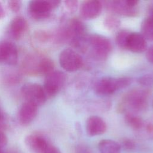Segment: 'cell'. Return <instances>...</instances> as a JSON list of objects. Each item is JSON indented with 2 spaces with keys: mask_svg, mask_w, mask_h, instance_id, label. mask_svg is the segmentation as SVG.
<instances>
[{
  "mask_svg": "<svg viewBox=\"0 0 153 153\" xmlns=\"http://www.w3.org/2000/svg\"><path fill=\"white\" fill-rule=\"evenodd\" d=\"M54 71L53 61L39 54H27L23 59L20 71L27 75L36 76L44 75L45 76Z\"/></svg>",
  "mask_w": 153,
  "mask_h": 153,
  "instance_id": "cell-1",
  "label": "cell"
},
{
  "mask_svg": "<svg viewBox=\"0 0 153 153\" xmlns=\"http://www.w3.org/2000/svg\"><path fill=\"white\" fill-rule=\"evenodd\" d=\"M131 82L132 79L130 77L114 78L104 76L96 82L94 90L97 95L103 96H109L120 89L127 87Z\"/></svg>",
  "mask_w": 153,
  "mask_h": 153,
  "instance_id": "cell-2",
  "label": "cell"
},
{
  "mask_svg": "<svg viewBox=\"0 0 153 153\" xmlns=\"http://www.w3.org/2000/svg\"><path fill=\"white\" fill-rule=\"evenodd\" d=\"M60 4V1L57 0H33L28 4V14L35 20H43L48 19Z\"/></svg>",
  "mask_w": 153,
  "mask_h": 153,
  "instance_id": "cell-3",
  "label": "cell"
},
{
  "mask_svg": "<svg viewBox=\"0 0 153 153\" xmlns=\"http://www.w3.org/2000/svg\"><path fill=\"white\" fill-rule=\"evenodd\" d=\"M87 42L90 46L92 54L99 60L107 58L112 49L110 40L99 34H92L87 38Z\"/></svg>",
  "mask_w": 153,
  "mask_h": 153,
  "instance_id": "cell-4",
  "label": "cell"
},
{
  "mask_svg": "<svg viewBox=\"0 0 153 153\" xmlns=\"http://www.w3.org/2000/svg\"><path fill=\"white\" fill-rule=\"evenodd\" d=\"M20 93L25 102L38 107L43 105L47 99L42 86L36 83H26L21 88Z\"/></svg>",
  "mask_w": 153,
  "mask_h": 153,
  "instance_id": "cell-5",
  "label": "cell"
},
{
  "mask_svg": "<svg viewBox=\"0 0 153 153\" xmlns=\"http://www.w3.org/2000/svg\"><path fill=\"white\" fill-rule=\"evenodd\" d=\"M66 80L65 74L60 71H53L45 76L43 88L47 97L56 95L60 90Z\"/></svg>",
  "mask_w": 153,
  "mask_h": 153,
  "instance_id": "cell-6",
  "label": "cell"
},
{
  "mask_svg": "<svg viewBox=\"0 0 153 153\" xmlns=\"http://www.w3.org/2000/svg\"><path fill=\"white\" fill-rule=\"evenodd\" d=\"M61 67L66 71L75 72L81 68L83 60L81 56L72 48L63 50L59 57Z\"/></svg>",
  "mask_w": 153,
  "mask_h": 153,
  "instance_id": "cell-7",
  "label": "cell"
},
{
  "mask_svg": "<svg viewBox=\"0 0 153 153\" xmlns=\"http://www.w3.org/2000/svg\"><path fill=\"white\" fill-rule=\"evenodd\" d=\"M18 50L16 45L9 41H0V63L14 66L18 61Z\"/></svg>",
  "mask_w": 153,
  "mask_h": 153,
  "instance_id": "cell-8",
  "label": "cell"
},
{
  "mask_svg": "<svg viewBox=\"0 0 153 153\" xmlns=\"http://www.w3.org/2000/svg\"><path fill=\"white\" fill-rule=\"evenodd\" d=\"M125 103L135 111H142L147 106V94L141 90H133L124 98Z\"/></svg>",
  "mask_w": 153,
  "mask_h": 153,
  "instance_id": "cell-9",
  "label": "cell"
},
{
  "mask_svg": "<svg viewBox=\"0 0 153 153\" xmlns=\"http://www.w3.org/2000/svg\"><path fill=\"white\" fill-rule=\"evenodd\" d=\"M26 146L33 153H44L50 143L42 134L32 133L27 135L25 139Z\"/></svg>",
  "mask_w": 153,
  "mask_h": 153,
  "instance_id": "cell-10",
  "label": "cell"
},
{
  "mask_svg": "<svg viewBox=\"0 0 153 153\" xmlns=\"http://www.w3.org/2000/svg\"><path fill=\"white\" fill-rule=\"evenodd\" d=\"M102 4L97 0L83 1L80 6L79 13L81 17L86 20H91L98 17L102 12Z\"/></svg>",
  "mask_w": 153,
  "mask_h": 153,
  "instance_id": "cell-11",
  "label": "cell"
},
{
  "mask_svg": "<svg viewBox=\"0 0 153 153\" xmlns=\"http://www.w3.org/2000/svg\"><path fill=\"white\" fill-rule=\"evenodd\" d=\"M38 114V106L27 102H25L20 107L17 118L22 126H28L36 118Z\"/></svg>",
  "mask_w": 153,
  "mask_h": 153,
  "instance_id": "cell-12",
  "label": "cell"
},
{
  "mask_svg": "<svg viewBox=\"0 0 153 153\" xmlns=\"http://www.w3.org/2000/svg\"><path fill=\"white\" fill-rule=\"evenodd\" d=\"M28 29L27 20L22 16L14 17L10 23L8 33L10 36L16 40L20 39L26 33Z\"/></svg>",
  "mask_w": 153,
  "mask_h": 153,
  "instance_id": "cell-13",
  "label": "cell"
},
{
  "mask_svg": "<svg viewBox=\"0 0 153 153\" xmlns=\"http://www.w3.org/2000/svg\"><path fill=\"white\" fill-rule=\"evenodd\" d=\"M106 128L105 121L100 117L90 116L86 121V132L89 136L101 135L106 131Z\"/></svg>",
  "mask_w": 153,
  "mask_h": 153,
  "instance_id": "cell-14",
  "label": "cell"
},
{
  "mask_svg": "<svg viewBox=\"0 0 153 153\" xmlns=\"http://www.w3.org/2000/svg\"><path fill=\"white\" fill-rule=\"evenodd\" d=\"M146 41L142 35L138 32H130L126 49L134 53H142L146 50Z\"/></svg>",
  "mask_w": 153,
  "mask_h": 153,
  "instance_id": "cell-15",
  "label": "cell"
},
{
  "mask_svg": "<svg viewBox=\"0 0 153 153\" xmlns=\"http://www.w3.org/2000/svg\"><path fill=\"white\" fill-rule=\"evenodd\" d=\"M106 5L109 10L121 15L134 16L137 14V10L135 8L128 7L125 2V1H108Z\"/></svg>",
  "mask_w": 153,
  "mask_h": 153,
  "instance_id": "cell-16",
  "label": "cell"
},
{
  "mask_svg": "<svg viewBox=\"0 0 153 153\" xmlns=\"http://www.w3.org/2000/svg\"><path fill=\"white\" fill-rule=\"evenodd\" d=\"M21 71L11 68L3 69L0 73V79L1 82L6 85H16L22 80Z\"/></svg>",
  "mask_w": 153,
  "mask_h": 153,
  "instance_id": "cell-17",
  "label": "cell"
},
{
  "mask_svg": "<svg viewBox=\"0 0 153 153\" xmlns=\"http://www.w3.org/2000/svg\"><path fill=\"white\" fill-rule=\"evenodd\" d=\"M98 149L100 153H120V144L111 139H103L98 143Z\"/></svg>",
  "mask_w": 153,
  "mask_h": 153,
  "instance_id": "cell-18",
  "label": "cell"
},
{
  "mask_svg": "<svg viewBox=\"0 0 153 153\" xmlns=\"http://www.w3.org/2000/svg\"><path fill=\"white\" fill-rule=\"evenodd\" d=\"M141 34L145 39L153 41V11L141 23Z\"/></svg>",
  "mask_w": 153,
  "mask_h": 153,
  "instance_id": "cell-19",
  "label": "cell"
},
{
  "mask_svg": "<svg viewBox=\"0 0 153 153\" xmlns=\"http://www.w3.org/2000/svg\"><path fill=\"white\" fill-rule=\"evenodd\" d=\"M125 121L131 128L134 130H140L143 126V121L141 118L131 113H127L125 115Z\"/></svg>",
  "mask_w": 153,
  "mask_h": 153,
  "instance_id": "cell-20",
  "label": "cell"
},
{
  "mask_svg": "<svg viewBox=\"0 0 153 153\" xmlns=\"http://www.w3.org/2000/svg\"><path fill=\"white\" fill-rule=\"evenodd\" d=\"M130 32L126 30H121L118 32L115 37L117 44L121 48L126 49L127 41Z\"/></svg>",
  "mask_w": 153,
  "mask_h": 153,
  "instance_id": "cell-21",
  "label": "cell"
},
{
  "mask_svg": "<svg viewBox=\"0 0 153 153\" xmlns=\"http://www.w3.org/2000/svg\"><path fill=\"white\" fill-rule=\"evenodd\" d=\"M103 23L106 28L113 30L117 29L120 26V22L115 17L113 16H108L105 18Z\"/></svg>",
  "mask_w": 153,
  "mask_h": 153,
  "instance_id": "cell-22",
  "label": "cell"
},
{
  "mask_svg": "<svg viewBox=\"0 0 153 153\" xmlns=\"http://www.w3.org/2000/svg\"><path fill=\"white\" fill-rule=\"evenodd\" d=\"M137 82L144 87H153V74H144L137 78Z\"/></svg>",
  "mask_w": 153,
  "mask_h": 153,
  "instance_id": "cell-23",
  "label": "cell"
},
{
  "mask_svg": "<svg viewBox=\"0 0 153 153\" xmlns=\"http://www.w3.org/2000/svg\"><path fill=\"white\" fill-rule=\"evenodd\" d=\"M120 144L121 148L127 152H132L135 150L136 147L135 142L129 138L123 139Z\"/></svg>",
  "mask_w": 153,
  "mask_h": 153,
  "instance_id": "cell-24",
  "label": "cell"
},
{
  "mask_svg": "<svg viewBox=\"0 0 153 153\" xmlns=\"http://www.w3.org/2000/svg\"><path fill=\"white\" fill-rule=\"evenodd\" d=\"M8 6L10 10L14 13H18L22 7V1L18 0H12L8 1Z\"/></svg>",
  "mask_w": 153,
  "mask_h": 153,
  "instance_id": "cell-25",
  "label": "cell"
},
{
  "mask_svg": "<svg viewBox=\"0 0 153 153\" xmlns=\"http://www.w3.org/2000/svg\"><path fill=\"white\" fill-rule=\"evenodd\" d=\"M64 4L67 10L71 13H75L78 8V1L76 0L65 1Z\"/></svg>",
  "mask_w": 153,
  "mask_h": 153,
  "instance_id": "cell-26",
  "label": "cell"
},
{
  "mask_svg": "<svg viewBox=\"0 0 153 153\" xmlns=\"http://www.w3.org/2000/svg\"><path fill=\"white\" fill-rule=\"evenodd\" d=\"M8 126V120L7 115L0 108V130L5 131Z\"/></svg>",
  "mask_w": 153,
  "mask_h": 153,
  "instance_id": "cell-27",
  "label": "cell"
},
{
  "mask_svg": "<svg viewBox=\"0 0 153 153\" xmlns=\"http://www.w3.org/2000/svg\"><path fill=\"white\" fill-rule=\"evenodd\" d=\"M8 143V139L5 131L0 130V146L4 148Z\"/></svg>",
  "mask_w": 153,
  "mask_h": 153,
  "instance_id": "cell-28",
  "label": "cell"
},
{
  "mask_svg": "<svg viewBox=\"0 0 153 153\" xmlns=\"http://www.w3.org/2000/svg\"><path fill=\"white\" fill-rule=\"evenodd\" d=\"M146 57L147 60L153 64V45L149 47L146 52Z\"/></svg>",
  "mask_w": 153,
  "mask_h": 153,
  "instance_id": "cell-29",
  "label": "cell"
},
{
  "mask_svg": "<svg viewBox=\"0 0 153 153\" xmlns=\"http://www.w3.org/2000/svg\"><path fill=\"white\" fill-rule=\"evenodd\" d=\"M44 153H62L60 150L56 146L50 145L47 149L44 152Z\"/></svg>",
  "mask_w": 153,
  "mask_h": 153,
  "instance_id": "cell-30",
  "label": "cell"
},
{
  "mask_svg": "<svg viewBox=\"0 0 153 153\" xmlns=\"http://www.w3.org/2000/svg\"><path fill=\"white\" fill-rule=\"evenodd\" d=\"M76 153H91L89 148L84 145H79L76 148Z\"/></svg>",
  "mask_w": 153,
  "mask_h": 153,
  "instance_id": "cell-31",
  "label": "cell"
},
{
  "mask_svg": "<svg viewBox=\"0 0 153 153\" xmlns=\"http://www.w3.org/2000/svg\"><path fill=\"white\" fill-rule=\"evenodd\" d=\"M125 2L128 7L131 8H135V7L139 3V1L136 0H125Z\"/></svg>",
  "mask_w": 153,
  "mask_h": 153,
  "instance_id": "cell-32",
  "label": "cell"
},
{
  "mask_svg": "<svg viewBox=\"0 0 153 153\" xmlns=\"http://www.w3.org/2000/svg\"><path fill=\"white\" fill-rule=\"evenodd\" d=\"M146 130L148 133L152 134L153 133V125L151 124H148L146 127Z\"/></svg>",
  "mask_w": 153,
  "mask_h": 153,
  "instance_id": "cell-33",
  "label": "cell"
},
{
  "mask_svg": "<svg viewBox=\"0 0 153 153\" xmlns=\"http://www.w3.org/2000/svg\"><path fill=\"white\" fill-rule=\"evenodd\" d=\"M5 16V11L2 4L0 3V19L4 18Z\"/></svg>",
  "mask_w": 153,
  "mask_h": 153,
  "instance_id": "cell-34",
  "label": "cell"
},
{
  "mask_svg": "<svg viewBox=\"0 0 153 153\" xmlns=\"http://www.w3.org/2000/svg\"><path fill=\"white\" fill-rule=\"evenodd\" d=\"M3 148H2V147H1L0 146V153H5L4 151H3V149H2Z\"/></svg>",
  "mask_w": 153,
  "mask_h": 153,
  "instance_id": "cell-35",
  "label": "cell"
},
{
  "mask_svg": "<svg viewBox=\"0 0 153 153\" xmlns=\"http://www.w3.org/2000/svg\"><path fill=\"white\" fill-rule=\"evenodd\" d=\"M152 106H153V103H152Z\"/></svg>",
  "mask_w": 153,
  "mask_h": 153,
  "instance_id": "cell-36",
  "label": "cell"
}]
</instances>
